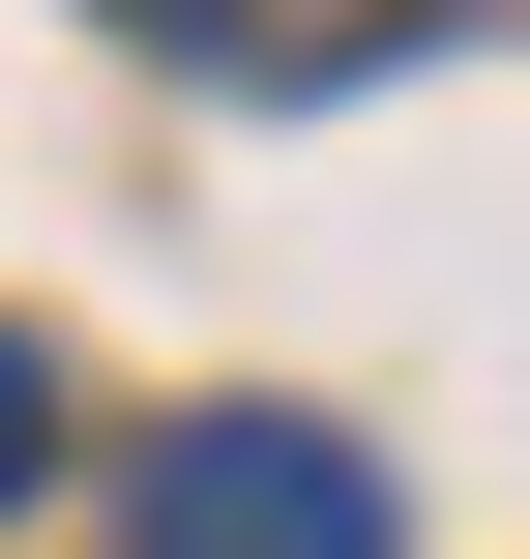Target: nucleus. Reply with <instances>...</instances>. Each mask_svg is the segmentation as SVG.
Here are the masks:
<instances>
[{"mask_svg": "<svg viewBox=\"0 0 530 559\" xmlns=\"http://www.w3.org/2000/svg\"><path fill=\"white\" fill-rule=\"evenodd\" d=\"M118 559H413V531L325 413H177V442H118Z\"/></svg>", "mask_w": 530, "mask_h": 559, "instance_id": "1", "label": "nucleus"}, {"mask_svg": "<svg viewBox=\"0 0 530 559\" xmlns=\"http://www.w3.org/2000/svg\"><path fill=\"white\" fill-rule=\"evenodd\" d=\"M30 472H59V354L0 324V501H30Z\"/></svg>", "mask_w": 530, "mask_h": 559, "instance_id": "2", "label": "nucleus"}]
</instances>
